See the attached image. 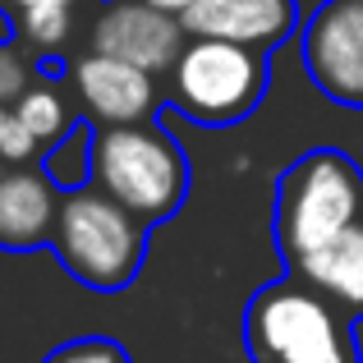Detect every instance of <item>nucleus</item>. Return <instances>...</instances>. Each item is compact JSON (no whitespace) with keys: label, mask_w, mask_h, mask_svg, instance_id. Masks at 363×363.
I'll use <instances>...</instances> for the list:
<instances>
[{"label":"nucleus","mask_w":363,"mask_h":363,"mask_svg":"<svg viewBox=\"0 0 363 363\" xmlns=\"http://www.w3.org/2000/svg\"><path fill=\"white\" fill-rule=\"evenodd\" d=\"M60 184L42 161L0 166V248L5 253H37L51 248L55 216H60Z\"/></svg>","instance_id":"9"},{"label":"nucleus","mask_w":363,"mask_h":363,"mask_svg":"<svg viewBox=\"0 0 363 363\" xmlns=\"http://www.w3.org/2000/svg\"><path fill=\"white\" fill-rule=\"evenodd\" d=\"M166 79H170L166 106H175L194 124L225 129V124H240L262 106L272 69H267V51L221 42V37H189Z\"/></svg>","instance_id":"5"},{"label":"nucleus","mask_w":363,"mask_h":363,"mask_svg":"<svg viewBox=\"0 0 363 363\" xmlns=\"http://www.w3.org/2000/svg\"><path fill=\"white\" fill-rule=\"evenodd\" d=\"M189 37H221L272 51L299 28V0H198L184 14Z\"/></svg>","instance_id":"10"},{"label":"nucleus","mask_w":363,"mask_h":363,"mask_svg":"<svg viewBox=\"0 0 363 363\" xmlns=\"http://www.w3.org/2000/svg\"><path fill=\"white\" fill-rule=\"evenodd\" d=\"M248 363H359L354 313L285 272L244 303Z\"/></svg>","instance_id":"1"},{"label":"nucleus","mask_w":363,"mask_h":363,"mask_svg":"<svg viewBox=\"0 0 363 363\" xmlns=\"http://www.w3.org/2000/svg\"><path fill=\"white\" fill-rule=\"evenodd\" d=\"M88 184L124 203L138 221L166 225L189 198V157L157 120L92 129Z\"/></svg>","instance_id":"2"},{"label":"nucleus","mask_w":363,"mask_h":363,"mask_svg":"<svg viewBox=\"0 0 363 363\" xmlns=\"http://www.w3.org/2000/svg\"><path fill=\"white\" fill-rule=\"evenodd\" d=\"M37 60L18 42H0V101H14L28 92V83L37 79Z\"/></svg>","instance_id":"17"},{"label":"nucleus","mask_w":363,"mask_h":363,"mask_svg":"<svg viewBox=\"0 0 363 363\" xmlns=\"http://www.w3.org/2000/svg\"><path fill=\"white\" fill-rule=\"evenodd\" d=\"M83 5H92V0H0V18L14 28V42L51 74L55 60L69 51L74 14Z\"/></svg>","instance_id":"11"},{"label":"nucleus","mask_w":363,"mask_h":363,"mask_svg":"<svg viewBox=\"0 0 363 363\" xmlns=\"http://www.w3.org/2000/svg\"><path fill=\"white\" fill-rule=\"evenodd\" d=\"M14 111H18V120L28 124V133H33L46 152H51L55 143L79 124V120H74V111H69V101H65V92L46 79V69L28 83L23 97H14Z\"/></svg>","instance_id":"13"},{"label":"nucleus","mask_w":363,"mask_h":363,"mask_svg":"<svg viewBox=\"0 0 363 363\" xmlns=\"http://www.w3.org/2000/svg\"><path fill=\"white\" fill-rule=\"evenodd\" d=\"M147 5H157V9H166V14H179V18H184L198 0H147Z\"/></svg>","instance_id":"18"},{"label":"nucleus","mask_w":363,"mask_h":363,"mask_svg":"<svg viewBox=\"0 0 363 363\" xmlns=\"http://www.w3.org/2000/svg\"><path fill=\"white\" fill-rule=\"evenodd\" d=\"M354 225H363V170L354 157L313 147L281 170L272 230L285 267Z\"/></svg>","instance_id":"3"},{"label":"nucleus","mask_w":363,"mask_h":363,"mask_svg":"<svg viewBox=\"0 0 363 363\" xmlns=\"http://www.w3.org/2000/svg\"><path fill=\"white\" fill-rule=\"evenodd\" d=\"M303 69L322 97L363 111V0H322L303 23Z\"/></svg>","instance_id":"6"},{"label":"nucleus","mask_w":363,"mask_h":363,"mask_svg":"<svg viewBox=\"0 0 363 363\" xmlns=\"http://www.w3.org/2000/svg\"><path fill=\"white\" fill-rule=\"evenodd\" d=\"M69 92L79 101L83 120L97 129H116V124H143L157 120L161 101V79L138 65L111 60V55H79L69 65Z\"/></svg>","instance_id":"8"},{"label":"nucleus","mask_w":363,"mask_h":363,"mask_svg":"<svg viewBox=\"0 0 363 363\" xmlns=\"http://www.w3.org/2000/svg\"><path fill=\"white\" fill-rule=\"evenodd\" d=\"M285 272L303 276L308 285H318L322 294L340 299L350 313H363V225L327 240L322 248L303 253L299 262H290Z\"/></svg>","instance_id":"12"},{"label":"nucleus","mask_w":363,"mask_h":363,"mask_svg":"<svg viewBox=\"0 0 363 363\" xmlns=\"http://www.w3.org/2000/svg\"><path fill=\"white\" fill-rule=\"evenodd\" d=\"M189 42V28L179 14L147 5V0H106L88 28V51L111 60L138 65V69L166 79L175 69L179 51Z\"/></svg>","instance_id":"7"},{"label":"nucleus","mask_w":363,"mask_h":363,"mask_svg":"<svg viewBox=\"0 0 363 363\" xmlns=\"http://www.w3.org/2000/svg\"><path fill=\"white\" fill-rule=\"evenodd\" d=\"M88 157H92V129H88V120H79L42 157V166L51 170V179L60 189H79V184H88Z\"/></svg>","instance_id":"14"},{"label":"nucleus","mask_w":363,"mask_h":363,"mask_svg":"<svg viewBox=\"0 0 363 363\" xmlns=\"http://www.w3.org/2000/svg\"><path fill=\"white\" fill-rule=\"evenodd\" d=\"M42 157L46 147L28 133L14 101H0V166H28V161H42Z\"/></svg>","instance_id":"15"},{"label":"nucleus","mask_w":363,"mask_h":363,"mask_svg":"<svg viewBox=\"0 0 363 363\" xmlns=\"http://www.w3.org/2000/svg\"><path fill=\"white\" fill-rule=\"evenodd\" d=\"M42 363H129V350L111 336H79L55 345Z\"/></svg>","instance_id":"16"},{"label":"nucleus","mask_w":363,"mask_h":363,"mask_svg":"<svg viewBox=\"0 0 363 363\" xmlns=\"http://www.w3.org/2000/svg\"><path fill=\"white\" fill-rule=\"evenodd\" d=\"M147 221L101 194L97 184L65 189L60 216H55L51 253L79 285L97 294H120L133 285L143 257H147Z\"/></svg>","instance_id":"4"}]
</instances>
